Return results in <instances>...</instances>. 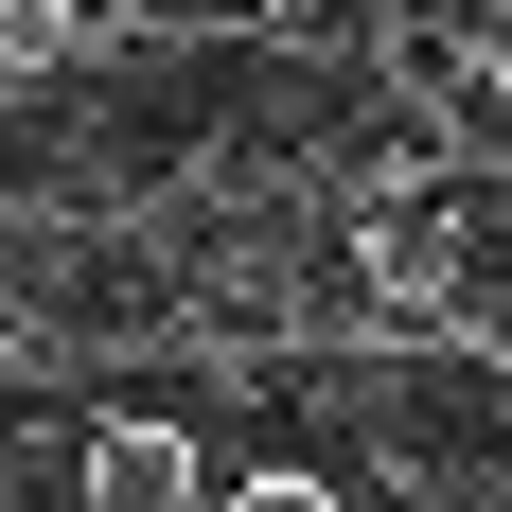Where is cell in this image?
Masks as SVG:
<instances>
[{
    "instance_id": "1",
    "label": "cell",
    "mask_w": 512,
    "mask_h": 512,
    "mask_svg": "<svg viewBox=\"0 0 512 512\" xmlns=\"http://www.w3.org/2000/svg\"><path fill=\"white\" fill-rule=\"evenodd\" d=\"M212 477H195V442L177 424H106L89 442V512H195Z\"/></svg>"
},
{
    "instance_id": "2",
    "label": "cell",
    "mask_w": 512,
    "mask_h": 512,
    "mask_svg": "<svg viewBox=\"0 0 512 512\" xmlns=\"http://www.w3.org/2000/svg\"><path fill=\"white\" fill-rule=\"evenodd\" d=\"M89 0H0V89H53V71H89Z\"/></svg>"
},
{
    "instance_id": "3",
    "label": "cell",
    "mask_w": 512,
    "mask_h": 512,
    "mask_svg": "<svg viewBox=\"0 0 512 512\" xmlns=\"http://www.w3.org/2000/svg\"><path fill=\"white\" fill-rule=\"evenodd\" d=\"M283 18H301V53H371V18H389V0H283Z\"/></svg>"
},
{
    "instance_id": "4",
    "label": "cell",
    "mask_w": 512,
    "mask_h": 512,
    "mask_svg": "<svg viewBox=\"0 0 512 512\" xmlns=\"http://www.w3.org/2000/svg\"><path fill=\"white\" fill-rule=\"evenodd\" d=\"M230 512H336V477H318V460H265V477H248Z\"/></svg>"
}]
</instances>
